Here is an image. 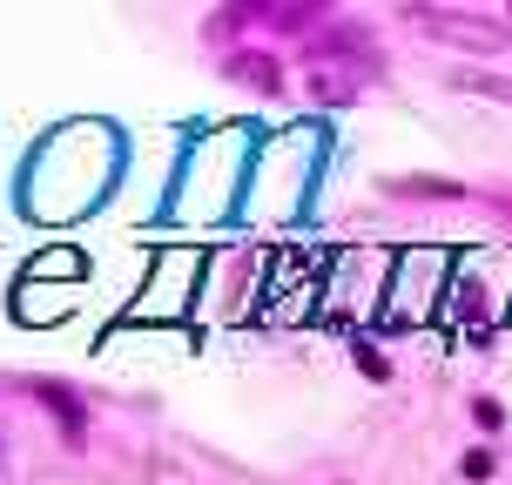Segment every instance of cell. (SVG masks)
<instances>
[{"label":"cell","instance_id":"cell-5","mask_svg":"<svg viewBox=\"0 0 512 485\" xmlns=\"http://www.w3.org/2000/svg\"><path fill=\"white\" fill-rule=\"evenodd\" d=\"M391 196H411V203H445V196H465L459 182H438V176H398Z\"/></svg>","mask_w":512,"mask_h":485},{"label":"cell","instance_id":"cell-6","mask_svg":"<svg viewBox=\"0 0 512 485\" xmlns=\"http://www.w3.org/2000/svg\"><path fill=\"white\" fill-rule=\"evenodd\" d=\"M452 88H465V95H486V102H512V75H459Z\"/></svg>","mask_w":512,"mask_h":485},{"label":"cell","instance_id":"cell-9","mask_svg":"<svg viewBox=\"0 0 512 485\" xmlns=\"http://www.w3.org/2000/svg\"><path fill=\"white\" fill-rule=\"evenodd\" d=\"M358 364H364V378H391V364H384L371 344H358Z\"/></svg>","mask_w":512,"mask_h":485},{"label":"cell","instance_id":"cell-2","mask_svg":"<svg viewBox=\"0 0 512 485\" xmlns=\"http://www.w3.org/2000/svg\"><path fill=\"white\" fill-rule=\"evenodd\" d=\"M304 88H310L324 108H351V102H358V88H364V75L351 68V61H324V54H310Z\"/></svg>","mask_w":512,"mask_h":485},{"label":"cell","instance_id":"cell-1","mask_svg":"<svg viewBox=\"0 0 512 485\" xmlns=\"http://www.w3.org/2000/svg\"><path fill=\"white\" fill-rule=\"evenodd\" d=\"M405 27H418L425 41H445V48H472V54H499L512 41L506 21L465 14V7H405Z\"/></svg>","mask_w":512,"mask_h":485},{"label":"cell","instance_id":"cell-3","mask_svg":"<svg viewBox=\"0 0 512 485\" xmlns=\"http://www.w3.org/2000/svg\"><path fill=\"white\" fill-rule=\"evenodd\" d=\"M21 391L34 398V405H48V418H54L68 438H81L88 411H81V391H75V384H61V378H21Z\"/></svg>","mask_w":512,"mask_h":485},{"label":"cell","instance_id":"cell-7","mask_svg":"<svg viewBox=\"0 0 512 485\" xmlns=\"http://www.w3.org/2000/svg\"><path fill=\"white\" fill-rule=\"evenodd\" d=\"M270 21L277 27H317L324 14H317V7H270Z\"/></svg>","mask_w":512,"mask_h":485},{"label":"cell","instance_id":"cell-8","mask_svg":"<svg viewBox=\"0 0 512 485\" xmlns=\"http://www.w3.org/2000/svg\"><path fill=\"white\" fill-rule=\"evenodd\" d=\"M472 418H479V432H499V425H506L499 398H472Z\"/></svg>","mask_w":512,"mask_h":485},{"label":"cell","instance_id":"cell-10","mask_svg":"<svg viewBox=\"0 0 512 485\" xmlns=\"http://www.w3.org/2000/svg\"><path fill=\"white\" fill-rule=\"evenodd\" d=\"M465 479H492V452H465Z\"/></svg>","mask_w":512,"mask_h":485},{"label":"cell","instance_id":"cell-4","mask_svg":"<svg viewBox=\"0 0 512 485\" xmlns=\"http://www.w3.org/2000/svg\"><path fill=\"white\" fill-rule=\"evenodd\" d=\"M230 81H243V88H256V95H283V68L270 61V54H256V48L230 54Z\"/></svg>","mask_w":512,"mask_h":485}]
</instances>
